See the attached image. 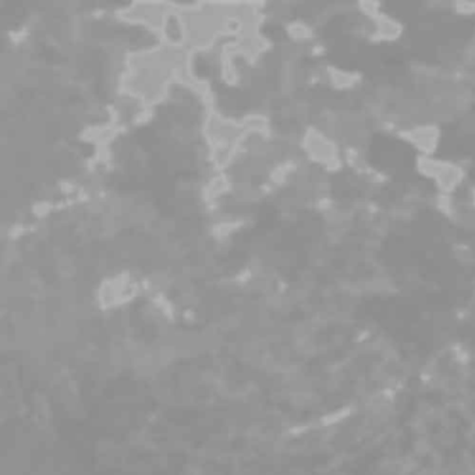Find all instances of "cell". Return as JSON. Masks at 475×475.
<instances>
[{"label": "cell", "instance_id": "6da1fadb", "mask_svg": "<svg viewBox=\"0 0 475 475\" xmlns=\"http://www.w3.org/2000/svg\"><path fill=\"white\" fill-rule=\"evenodd\" d=\"M301 146L311 161L322 165L326 170L339 172L341 169L337 146L324 131H321L316 127L311 125L305 130L302 135Z\"/></svg>", "mask_w": 475, "mask_h": 475}, {"label": "cell", "instance_id": "7a4b0ae2", "mask_svg": "<svg viewBox=\"0 0 475 475\" xmlns=\"http://www.w3.org/2000/svg\"><path fill=\"white\" fill-rule=\"evenodd\" d=\"M417 170L422 176L431 178L436 183L437 188L442 194H450L457 188L460 183L464 180V170L449 162L432 156H418L417 159Z\"/></svg>", "mask_w": 475, "mask_h": 475}, {"label": "cell", "instance_id": "3957f363", "mask_svg": "<svg viewBox=\"0 0 475 475\" xmlns=\"http://www.w3.org/2000/svg\"><path fill=\"white\" fill-rule=\"evenodd\" d=\"M400 135L407 142H410L411 145L416 146L418 151L422 152L424 156H431L432 153L436 151L440 133L436 125L421 124L414 129L401 131Z\"/></svg>", "mask_w": 475, "mask_h": 475}, {"label": "cell", "instance_id": "277c9868", "mask_svg": "<svg viewBox=\"0 0 475 475\" xmlns=\"http://www.w3.org/2000/svg\"><path fill=\"white\" fill-rule=\"evenodd\" d=\"M373 24L372 34L378 41H394L403 33V25L397 20H394L388 14L381 13L376 17L371 18Z\"/></svg>", "mask_w": 475, "mask_h": 475}, {"label": "cell", "instance_id": "5b68a950", "mask_svg": "<svg viewBox=\"0 0 475 475\" xmlns=\"http://www.w3.org/2000/svg\"><path fill=\"white\" fill-rule=\"evenodd\" d=\"M284 29H286L287 37L296 43L307 42L311 38H313V29L311 28V25H308L307 22L301 21V20L289 21L284 25Z\"/></svg>", "mask_w": 475, "mask_h": 475}, {"label": "cell", "instance_id": "8992f818", "mask_svg": "<svg viewBox=\"0 0 475 475\" xmlns=\"http://www.w3.org/2000/svg\"><path fill=\"white\" fill-rule=\"evenodd\" d=\"M328 77H329L330 84L335 88H337V89L353 88L360 80V78H357L354 76V73L341 70V69H337V67H333V66L328 67Z\"/></svg>", "mask_w": 475, "mask_h": 475}, {"label": "cell", "instance_id": "52a82bcc", "mask_svg": "<svg viewBox=\"0 0 475 475\" xmlns=\"http://www.w3.org/2000/svg\"><path fill=\"white\" fill-rule=\"evenodd\" d=\"M456 10L460 14H465V16H471V14H475V3H471V2H459V3H456Z\"/></svg>", "mask_w": 475, "mask_h": 475}]
</instances>
